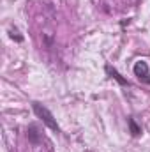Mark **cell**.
I'll return each instance as SVG.
<instances>
[{
  "mask_svg": "<svg viewBox=\"0 0 150 152\" xmlns=\"http://www.w3.org/2000/svg\"><path fill=\"white\" fill-rule=\"evenodd\" d=\"M32 108H34V112H36V115H37L39 118L42 120V124H46L51 131H55V133H60V126L57 124V118L53 117V113L48 110V108H44L41 103H32Z\"/></svg>",
  "mask_w": 150,
  "mask_h": 152,
  "instance_id": "cell-1",
  "label": "cell"
},
{
  "mask_svg": "<svg viewBox=\"0 0 150 152\" xmlns=\"http://www.w3.org/2000/svg\"><path fill=\"white\" fill-rule=\"evenodd\" d=\"M133 71H134V76H136L140 81L150 85V69H149V64H147L145 60H138V62L134 64Z\"/></svg>",
  "mask_w": 150,
  "mask_h": 152,
  "instance_id": "cell-2",
  "label": "cell"
},
{
  "mask_svg": "<svg viewBox=\"0 0 150 152\" xmlns=\"http://www.w3.org/2000/svg\"><path fill=\"white\" fill-rule=\"evenodd\" d=\"M106 73L111 76L113 80H117V81H118L122 87H129V81H127L125 78H122V75H120V73H118L115 67H111V66H106Z\"/></svg>",
  "mask_w": 150,
  "mask_h": 152,
  "instance_id": "cell-3",
  "label": "cell"
},
{
  "mask_svg": "<svg viewBox=\"0 0 150 152\" xmlns=\"http://www.w3.org/2000/svg\"><path fill=\"white\" fill-rule=\"evenodd\" d=\"M27 136H28V140L34 143V145H37L39 142V133H37V127L36 126H28V129H27Z\"/></svg>",
  "mask_w": 150,
  "mask_h": 152,
  "instance_id": "cell-4",
  "label": "cell"
},
{
  "mask_svg": "<svg viewBox=\"0 0 150 152\" xmlns=\"http://www.w3.org/2000/svg\"><path fill=\"white\" fill-rule=\"evenodd\" d=\"M127 124H129V131H131V134H133V136H140V134H141V127L136 124V120H134L133 117H129V118H127Z\"/></svg>",
  "mask_w": 150,
  "mask_h": 152,
  "instance_id": "cell-5",
  "label": "cell"
}]
</instances>
